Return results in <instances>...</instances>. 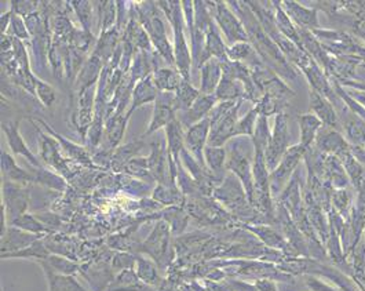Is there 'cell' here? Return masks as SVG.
Here are the masks:
<instances>
[{"mask_svg":"<svg viewBox=\"0 0 365 291\" xmlns=\"http://www.w3.org/2000/svg\"><path fill=\"white\" fill-rule=\"evenodd\" d=\"M162 10L165 11L168 21L172 25L174 30V58H175V65L177 71L182 75L184 80L191 82V64H192V57H191V50L186 44V40L184 37V15H182V3L179 1H159L158 3Z\"/></svg>","mask_w":365,"mask_h":291,"instance_id":"cell-1","label":"cell"},{"mask_svg":"<svg viewBox=\"0 0 365 291\" xmlns=\"http://www.w3.org/2000/svg\"><path fill=\"white\" fill-rule=\"evenodd\" d=\"M240 105L241 100L219 103L210 112L208 117L211 122V131L208 137V146H224L226 141L233 138L234 129L238 122L237 113Z\"/></svg>","mask_w":365,"mask_h":291,"instance_id":"cell-2","label":"cell"},{"mask_svg":"<svg viewBox=\"0 0 365 291\" xmlns=\"http://www.w3.org/2000/svg\"><path fill=\"white\" fill-rule=\"evenodd\" d=\"M1 202L8 225L14 219L27 214L31 203V188L28 185L1 180Z\"/></svg>","mask_w":365,"mask_h":291,"instance_id":"cell-3","label":"cell"},{"mask_svg":"<svg viewBox=\"0 0 365 291\" xmlns=\"http://www.w3.org/2000/svg\"><path fill=\"white\" fill-rule=\"evenodd\" d=\"M159 15L160 14L156 11V6H155L152 14H148L146 11L139 10V18L142 21V25H143L145 31H148L155 47L160 51L162 57L166 60L168 64H174L175 63L174 51H172L169 41L167 40L165 24Z\"/></svg>","mask_w":365,"mask_h":291,"instance_id":"cell-4","label":"cell"},{"mask_svg":"<svg viewBox=\"0 0 365 291\" xmlns=\"http://www.w3.org/2000/svg\"><path fill=\"white\" fill-rule=\"evenodd\" d=\"M226 170H229L234 174L244 188L248 202L254 203L255 199V188H254V176L251 170L250 160L243 153L241 149H238V144H233L229 152V157L226 162Z\"/></svg>","mask_w":365,"mask_h":291,"instance_id":"cell-5","label":"cell"},{"mask_svg":"<svg viewBox=\"0 0 365 291\" xmlns=\"http://www.w3.org/2000/svg\"><path fill=\"white\" fill-rule=\"evenodd\" d=\"M214 196L217 200L226 205L234 214L240 212V214L243 216V209L245 206L244 203L248 198L241 182L234 174L231 173L229 176H226L222 183L214 189Z\"/></svg>","mask_w":365,"mask_h":291,"instance_id":"cell-6","label":"cell"},{"mask_svg":"<svg viewBox=\"0 0 365 291\" xmlns=\"http://www.w3.org/2000/svg\"><path fill=\"white\" fill-rule=\"evenodd\" d=\"M215 20L231 44L240 41H250V37L243 22L229 10L228 3L215 1Z\"/></svg>","mask_w":365,"mask_h":291,"instance_id":"cell-7","label":"cell"},{"mask_svg":"<svg viewBox=\"0 0 365 291\" xmlns=\"http://www.w3.org/2000/svg\"><path fill=\"white\" fill-rule=\"evenodd\" d=\"M168 242H169V233H168V224L162 221L159 222L151 236L143 242L142 252L151 255L155 262H158L160 266L166 265L165 259L169 261L171 258L167 255L168 253Z\"/></svg>","mask_w":365,"mask_h":291,"instance_id":"cell-8","label":"cell"},{"mask_svg":"<svg viewBox=\"0 0 365 291\" xmlns=\"http://www.w3.org/2000/svg\"><path fill=\"white\" fill-rule=\"evenodd\" d=\"M210 131H211L210 117H205L204 120H201L198 124L192 126L185 131V148L203 167H205L204 149L208 146Z\"/></svg>","mask_w":365,"mask_h":291,"instance_id":"cell-9","label":"cell"},{"mask_svg":"<svg viewBox=\"0 0 365 291\" xmlns=\"http://www.w3.org/2000/svg\"><path fill=\"white\" fill-rule=\"evenodd\" d=\"M174 93H159L156 101H155V110L153 117L149 123V127L145 133V137L159 131L160 129H166L167 126L177 119L175 116V107H174Z\"/></svg>","mask_w":365,"mask_h":291,"instance_id":"cell-10","label":"cell"},{"mask_svg":"<svg viewBox=\"0 0 365 291\" xmlns=\"http://www.w3.org/2000/svg\"><path fill=\"white\" fill-rule=\"evenodd\" d=\"M36 130H37V138H39V146H40V156L43 159L44 163H47L49 166L54 167L56 170H58L61 174H65L67 177H69L70 174V169L68 167V162L63 157L60 149L61 146L58 144V141L53 137H49L46 136L40 129L39 126H36Z\"/></svg>","mask_w":365,"mask_h":291,"instance_id":"cell-11","label":"cell"},{"mask_svg":"<svg viewBox=\"0 0 365 291\" xmlns=\"http://www.w3.org/2000/svg\"><path fill=\"white\" fill-rule=\"evenodd\" d=\"M20 120H8V122H3L1 123V130L6 136L7 144L10 146L11 152L15 156H23L25 157L28 162H31V164L34 167H41V163L37 160V157L32 153V150L28 148L27 143L24 141L21 133H20Z\"/></svg>","mask_w":365,"mask_h":291,"instance_id":"cell-12","label":"cell"},{"mask_svg":"<svg viewBox=\"0 0 365 291\" xmlns=\"http://www.w3.org/2000/svg\"><path fill=\"white\" fill-rule=\"evenodd\" d=\"M217 97L214 94H200L198 101L188 110H184L182 115L177 116L185 130L198 124L205 117H208L210 112L217 105Z\"/></svg>","mask_w":365,"mask_h":291,"instance_id":"cell-13","label":"cell"},{"mask_svg":"<svg viewBox=\"0 0 365 291\" xmlns=\"http://www.w3.org/2000/svg\"><path fill=\"white\" fill-rule=\"evenodd\" d=\"M287 144V116L286 113H278L276 117L274 133L270 137V143L265 152L266 164L269 167L274 166Z\"/></svg>","mask_w":365,"mask_h":291,"instance_id":"cell-14","label":"cell"},{"mask_svg":"<svg viewBox=\"0 0 365 291\" xmlns=\"http://www.w3.org/2000/svg\"><path fill=\"white\" fill-rule=\"evenodd\" d=\"M41 236L25 232L15 226H8L7 231L1 235V254L4 253H15L28 246H31Z\"/></svg>","mask_w":365,"mask_h":291,"instance_id":"cell-15","label":"cell"},{"mask_svg":"<svg viewBox=\"0 0 365 291\" xmlns=\"http://www.w3.org/2000/svg\"><path fill=\"white\" fill-rule=\"evenodd\" d=\"M204 160L205 167L215 181L225 180V170L228 162V152L224 146H205L204 149Z\"/></svg>","mask_w":365,"mask_h":291,"instance_id":"cell-16","label":"cell"},{"mask_svg":"<svg viewBox=\"0 0 365 291\" xmlns=\"http://www.w3.org/2000/svg\"><path fill=\"white\" fill-rule=\"evenodd\" d=\"M152 146V152L151 156L148 157V163H149V170L152 177L162 183L167 185L165 179H166V173L169 176V167H166V163L168 164V152L167 156L165 155V146H162L160 141H155ZM169 181H171V176H169ZM171 185V182H169Z\"/></svg>","mask_w":365,"mask_h":291,"instance_id":"cell-17","label":"cell"},{"mask_svg":"<svg viewBox=\"0 0 365 291\" xmlns=\"http://www.w3.org/2000/svg\"><path fill=\"white\" fill-rule=\"evenodd\" d=\"M201 83H200V93L201 94H215L218 84L222 79V63L211 58L207 61L201 68Z\"/></svg>","mask_w":365,"mask_h":291,"instance_id":"cell-18","label":"cell"},{"mask_svg":"<svg viewBox=\"0 0 365 291\" xmlns=\"http://www.w3.org/2000/svg\"><path fill=\"white\" fill-rule=\"evenodd\" d=\"M167 136V152L168 155L175 160L177 166H181L179 157H181V152L185 148V131H184V126L181 124V122L178 119L172 120L166 129Z\"/></svg>","mask_w":365,"mask_h":291,"instance_id":"cell-19","label":"cell"},{"mask_svg":"<svg viewBox=\"0 0 365 291\" xmlns=\"http://www.w3.org/2000/svg\"><path fill=\"white\" fill-rule=\"evenodd\" d=\"M1 180L15 182V183H21V185H28V183L34 182L32 174L28 173L27 170L21 169L17 164L15 159L4 150L1 152Z\"/></svg>","mask_w":365,"mask_h":291,"instance_id":"cell-20","label":"cell"},{"mask_svg":"<svg viewBox=\"0 0 365 291\" xmlns=\"http://www.w3.org/2000/svg\"><path fill=\"white\" fill-rule=\"evenodd\" d=\"M151 286L145 285L136 275L135 269H123L115 280L108 286V291H149Z\"/></svg>","mask_w":365,"mask_h":291,"instance_id":"cell-21","label":"cell"},{"mask_svg":"<svg viewBox=\"0 0 365 291\" xmlns=\"http://www.w3.org/2000/svg\"><path fill=\"white\" fill-rule=\"evenodd\" d=\"M46 273L49 291H87L73 275H60L53 272L47 265L39 262Z\"/></svg>","mask_w":365,"mask_h":291,"instance_id":"cell-22","label":"cell"},{"mask_svg":"<svg viewBox=\"0 0 365 291\" xmlns=\"http://www.w3.org/2000/svg\"><path fill=\"white\" fill-rule=\"evenodd\" d=\"M159 90L153 83V77L152 75H149L148 77H145L143 80L138 82V84L135 86L133 91V105L130 108V113H133L141 105H145L148 103L156 101L158 96H159Z\"/></svg>","mask_w":365,"mask_h":291,"instance_id":"cell-23","label":"cell"},{"mask_svg":"<svg viewBox=\"0 0 365 291\" xmlns=\"http://www.w3.org/2000/svg\"><path fill=\"white\" fill-rule=\"evenodd\" d=\"M214 96L217 97V100L219 103L240 101V100L245 98V90H244V86L240 82L222 75L221 83L218 84Z\"/></svg>","mask_w":365,"mask_h":291,"instance_id":"cell-24","label":"cell"},{"mask_svg":"<svg viewBox=\"0 0 365 291\" xmlns=\"http://www.w3.org/2000/svg\"><path fill=\"white\" fill-rule=\"evenodd\" d=\"M39 123H41V124L47 129V131L51 134V137L58 141L61 149H64V150L67 152L68 155L70 156V159H73V160H76V162H80V163H83V164H87V166H93L91 157L89 156V153H87V150H86L84 148L76 146V144L70 143L67 138H64L63 136L57 134L44 120H40V119H39Z\"/></svg>","mask_w":365,"mask_h":291,"instance_id":"cell-25","label":"cell"},{"mask_svg":"<svg viewBox=\"0 0 365 291\" xmlns=\"http://www.w3.org/2000/svg\"><path fill=\"white\" fill-rule=\"evenodd\" d=\"M101 68H102V60L98 56L94 54L91 58H89V61L84 64L82 72L77 77L76 87L79 89V93H83L84 90L96 86Z\"/></svg>","mask_w":365,"mask_h":291,"instance_id":"cell-26","label":"cell"},{"mask_svg":"<svg viewBox=\"0 0 365 291\" xmlns=\"http://www.w3.org/2000/svg\"><path fill=\"white\" fill-rule=\"evenodd\" d=\"M138 278L148 286H159L162 285V279L158 271V266L152 259L143 257H135V266H134Z\"/></svg>","mask_w":365,"mask_h":291,"instance_id":"cell-27","label":"cell"},{"mask_svg":"<svg viewBox=\"0 0 365 291\" xmlns=\"http://www.w3.org/2000/svg\"><path fill=\"white\" fill-rule=\"evenodd\" d=\"M153 83L160 93H175L184 77L178 71L174 70H156L152 73Z\"/></svg>","mask_w":365,"mask_h":291,"instance_id":"cell-28","label":"cell"},{"mask_svg":"<svg viewBox=\"0 0 365 291\" xmlns=\"http://www.w3.org/2000/svg\"><path fill=\"white\" fill-rule=\"evenodd\" d=\"M200 90L195 89L192 86L191 82H186V80H182V83L179 84V87L177 89V91L174 93L175 98H174V107L175 110H188L200 97Z\"/></svg>","mask_w":365,"mask_h":291,"instance_id":"cell-29","label":"cell"},{"mask_svg":"<svg viewBox=\"0 0 365 291\" xmlns=\"http://www.w3.org/2000/svg\"><path fill=\"white\" fill-rule=\"evenodd\" d=\"M145 146L143 141H133L124 146H119V149L112 156V169L115 172L126 170L127 164L133 160L134 156Z\"/></svg>","mask_w":365,"mask_h":291,"instance_id":"cell-30","label":"cell"},{"mask_svg":"<svg viewBox=\"0 0 365 291\" xmlns=\"http://www.w3.org/2000/svg\"><path fill=\"white\" fill-rule=\"evenodd\" d=\"M32 179L36 183H40L49 189H54L57 192H64L67 189V182L63 176H58L50 170L43 167H34L31 172Z\"/></svg>","mask_w":365,"mask_h":291,"instance_id":"cell-31","label":"cell"},{"mask_svg":"<svg viewBox=\"0 0 365 291\" xmlns=\"http://www.w3.org/2000/svg\"><path fill=\"white\" fill-rule=\"evenodd\" d=\"M50 252H49V247L44 246V243L39 239L36 240L34 243H32L31 246L20 250V252H15V253H4L1 254L3 259H7V258H25V259H36V261H44L50 257Z\"/></svg>","mask_w":365,"mask_h":291,"instance_id":"cell-32","label":"cell"},{"mask_svg":"<svg viewBox=\"0 0 365 291\" xmlns=\"http://www.w3.org/2000/svg\"><path fill=\"white\" fill-rule=\"evenodd\" d=\"M8 226H15L18 229H23V231L34 233V235H43V233H47V232L51 231L50 228H47L46 224H43L41 221H39V219H36L32 214H30V213L14 219L13 222L8 224Z\"/></svg>","mask_w":365,"mask_h":291,"instance_id":"cell-33","label":"cell"},{"mask_svg":"<svg viewBox=\"0 0 365 291\" xmlns=\"http://www.w3.org/2000/svg\"><path fill=\"white\" fill-rule=\"evenodd\" d=\"M39 262L47 265L53 272L60 275H75L79 271V265L75 261L64 258L61 255L51 254L47 259Z\"/></svg>","mask_w":365,"mask_h":291,"instance_id":"cell-34","label":"cell"},{"mask_svg":"<svg viewBox=\"0 0 365 291\" xmlns=\"http://www.w3.org/2000/svg\"><path fill=\"white\" fill-rule=\"evenodd\" d=\"M287 11L291 14V17L300 24L303 27H314L317 24V20H316V13L312 11V10H307L302 6H299L298 3H294V1H286L284 3Z\"/></svg>","mask_w":365,"mask_h":291,"instance_id":"cell-35","label":"cell"},{"mask_svg":"<svg viewBox=\"0 0 365 291\" xmlns=\"http://www.w3.org/2000/svg\"><path fill=\"white\" fill-rule=\"evenodd\" d=\"M153 199L165 203V205H179L185 200L181 190L178 188L169 186V185H162L159 183L158 188L153 192Z\"/></svg>","mask_w":365,"mask_h":291,"instance_id":"cell-36","label":"cell"},{"mask_svg":"<svg viewBox=\"0 0 365 291\" xmlns=\"http://www.w3.org/2000/svg\"><path fill=\"white\" fill-rule=\"evenodd\" d=\"M258 117H260V113L255 108L247 112V115L244 117L238 119L233 137H243V136L252 137L254 131H255V127H257Z\"/></svg>","mask_w":365,"mask_h":291,"instance_id":"cell-37","label":"cell"},{"mask_svg":"<svg viewBox=\"0 0 365 291\" xmlns=\"http://www.w3.org/2000/svg\"><path fill=\"white\" fill-rule=\"evenodd\" d=\"M252 51H254V48H252V44L250 41L234 43L231 47L226 48L229 61H236V63H241L243 60L250 58Z\"/></svg>","mask_w":365,"mask_h":291,"instance_id":"cell-38","label":"cell"},{"mask_svg":"<svg viewBox=\"0 0 365 291\" xmlns=\"http://www.w3.org/2000/svg\"><path fill=\"white\" fill-rule=\"evenodd\" d=\"M36 96L46 108H51L56 101L54 89L49 83H46L40 79H36Z\"/></svg>","mask_w":365,"mask_h":291,"instance_id":"cell-39","label":"cell"},{"mask_svg":"<svg viewBox=\"0 0 365 291\" xmlns=\"http://www.w3.org/2000/svg\"><path fill=\"white\" fill-rule=\"evenodd\" d=\"M73 8L84 28V32L90 34V21H91V3L90 1H73Z\"/></svg>","mask_w":365,"mask_h":291,"instance_id":"cell-40","label":"cell"},{"mask_svg":"<svg viewBox=\"0 0 365 291\" xmlns=\"http://www.w3.org/2000/svg\"><path fill=\"white\" fill-rule=\"evenodd\" d=\"M299 123H300V129H302L303 143L310 141L314 130L319 126V120L312 115H303V116H299Z\"/></svg>","mask_w":365,"mask_h":291,"instance_id":"cell-41","label":"cell"},{"mask_svg":"<svg viewBox=\"0 0 365 291\" xmlns=\"http://www.w3.org/2000/svg\"><path fill=\"white\" fill-rule=\"evenodd\" d=\"M310 101H312L313 110L317 112V115H320L326 120H330V122L333 120V112H332L331 107L317 93L313 91L310 94Z\"/></svg>","mask_w":365,"mask_h":291,"instance_id":"cell-42","label":"cell"},{"mask_svg":"<svg viewBox=\"0 0 365 291\" xmlns=\"http://www.w3.org/2000/svg\"><path fill=\"white\" fill-rule=\"evenodd\" d=\"M10 24H11V31L14 34V37H17V39H28V37H31V34L27 30V25L24 24L23 18L14 10H13V18H11Z\"/></svg>","mask_w":365,"mask_h":291,"instance_id":"cell-43","label":"cell"},{"mask_svg":"<svg viewBox=\"0 0 365 291\" xmlns=\"http://www.w3.org/2000/svg\"><path fill=\"white\" fill-rule=\"evenodd\" d=\"M113 268L116 269H133L135 266V257L130 254H124V253H120V254L115 255L113 258Z\"/></svg>","mask_w":365,"mask_h":291,"instance_id":"cell-44","label":"cell"},{"mask_svg":"<svg viewBox=\"0 0 365 291\" xmlns=\"http://www.w3.org/2000/svg\"><path fill=\"white\" fill-rule=\"evenodd\" d=\"M171 224H172V232H174L175 235H178V233H181V232L186 228L188 219H186V216H185L182 212L174 209V216H172Z\"/></svg>","mask_w":365,"mask_h":291,"instance_id":"cell-45","label":"cell"},{"mask_svg":"<svg viewBox=\"0 0 365 291\" xmlns=\"http://www.w3.org/2000/svg\"><path fill=\"white\" fill-rule=\"evenodd\" d=\"M228 286L231 287L232 291H258L254 286L247 285V283L240 282V280H231V282H228Z\"/></svg>","mask_w":365,"mask_h":291,"instance_id":"cell-46","label":"cell"},{"mask_svg":"<svg viewBox=\"0 0 365 291\" xmlns=\"http://www.w3.org/2000/svg\"><path fill=\"white\" fill-rule=\"evenodd\" d=\"M255 287H258V290L261 291H274V286L266 280H258L255 283Z\"/></svg>","mask_w":365,"mask_h":291,"instance_id":"cell-47","label":"cell"},{"mask_svg":"<svg viewBox=\"0 0 365 291\" xmlns=\"http://www.w3.org/2000/svg\"><path fill=\"white\" fill-rule=\"evenodd\" d=\"M159 291H174V286L172 285H169L168 282H162V285H160V289Z\"/></svg>","mask_w":365,"mask_h":291,"instance_id":"cell-48","label":"cell"}]
</instances>
